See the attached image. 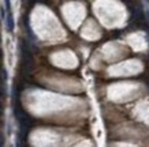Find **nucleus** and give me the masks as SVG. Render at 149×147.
<instances>
[{"instance_id": "nucleus-1", "label": "nucleus", "mask_w": 149, "mask_h": 147, "mask_svg": "<svg viewBox=\"0 0 149 147\" xmlns=\"http://www.w3.org/2000/svg\"><path fill=\"white\" fill-rule=\"evenodd\" d=\"M21 49H22V59H23V72L25 74H29L32 71L33 67V60H32V55L29 52V49L26 48V45L21 44Z\"/></svg>"}, {"instance_id": "nucleus-2", "label": "nucleus", "mask_w": 149, "mask_h": 147, "mask_svg": "<svg viewBox=\"0 0 149 147\" xmlns=\"http://www.w3.org/2000/svg\"><path fill=\"white\" fill-rule=\"evenodd\" d=\"M15 116H17V119H18V121H19V124H21V127H26V128H29V127L32 125L33 120H32V119H30L29 116H27V115L22 110V109L17 108V109H15Z\"/></svg>"}, {"instance_id": "nucleus-3", "label": "nucleus", "mask_w": 149, "mask_h": 147, "mask_svg": "<svg viewBox=\"0 0 149 147\" xmlns=\"http://www.w3.org/2000/svg\"><path fill=\"white\" fill-rule=\"evenodd\" d=\"M133 17H134L137 21H141V19H142V10H141V7L133 8Z\"/></svg>"}, {"instance_id": "nucleus-4", "label": "nucleus", "mask_w": 149, "mask_h": 147, "mask_svg": "<svg viewBox=\"0 0 149 147\" xmlns=\"http://www.w3.org/2000/svg\"><path fill=\"white\" fill-rule=\"evenodd\" d=\"M7 30L8 31H13L14 30V18L11 14L7 15Z\"/></svg>"}, {"instance_id": "nucleus-5", "label": "nucleus", "mask_w": 149, "mask_h": 147, "mask_svg": "<svg viewBox=\"0 0 149 147\" xmlns=\"http://www.w3.org/2000/svg\"><path fill=\"white\" fill-rule=\"evenodd\" d=\"M4 1H6V7H7V10L10 11V10H11V3H10V0H4Z\"/></svg>"}, {"instance_id": "nucleus-6", "label": "nucleus", "mask_w": 149, "mask_h": 147, "mask_svg": "<svg viewBox=\"0 0 149 147\" xmlns=\"http://www.w3.org/2000/svg\"><path fill=\"white\" fill-rule=\"evenodd\" d=\"M3 144H4V136L0 134V146H3Z\"/></svg>"}, {"instance_id": "nucleus-7", "label": "nucleus", "mask_w": 149, "mask_h": 147, "mask_svg": "<svg viewBox=\"0 0 149 147\" xmlns=\"http://www.w3.org/2000/svg\"><path fill=\"white\" fill-rule=\"evenodd\" d=\"M123 1H125V3H130L131 0H123Z\"/></svg>"}, {"instance_id": "nucleus-8", "label": "nucleus", "mask_w": 149, "mask_h": 147, "mask_svg": "<svg viewBox=\"0 0 149 147\" xmlns=\"http://www.w3.org/2000/svg\"><path fill=\"white\" fill-rule=\"evenodd\" d=\"M0 94H1V86H0Z\"/></svg>"}, {"instance_id": "nucleus-9", "label": "nucleus", "mask_w": 149, "mask_h": 147, "mask_svg": "<svg viewBox=\"0 0 149 147\" xmlns=\"http://www.w3.org/2000/svg\"><path fill=\"white\" fill-rule=\"evenodd\" d=\"M145 1H146V3H149V0H145Z\"/></svg>"}]
</instances>
